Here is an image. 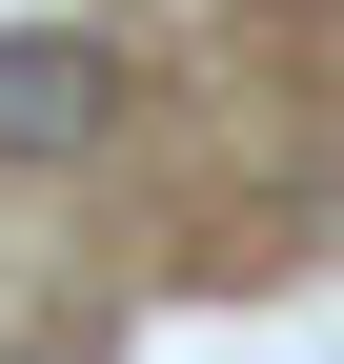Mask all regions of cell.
<instances>
[{
    "instance_id": "obj_1",
    "label": "cell",
    "mask_w": 344,
    "mask_h": 364,
    "mask_svg": "<svg viewBox=\"0 0 344 364\" xmlns=\"http://www.w3.org/2000/svg\"><path fill=\"white\" fill-rule=\"evenodd\" d=\"M102 102H122L102 41H0V162H81V142H102Z\"/></svg>"
}]
</instances>
